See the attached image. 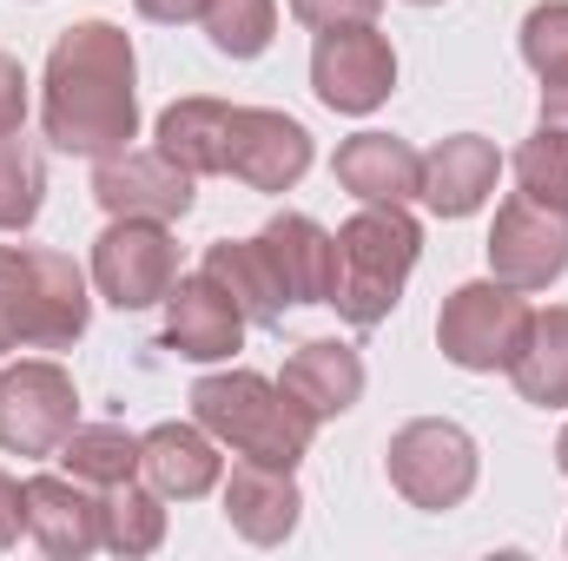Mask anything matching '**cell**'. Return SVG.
Here are the masks:
<instances>
[{
    "label": "cell",
    "instance_id": "obj_1",
    "mask_svg": "<svg viewBox=\"0 0 568 561\" xmlns=\"http://www.w3.org/2000/svg\"><path fill=\"white\" fill-rule=\"evenodd\" d=\"M140 60L113 20H80L53 40L40 73V126L73 159H113L140 140Z\"/></svg>",
    "mask_w": 568,
    "mask_h": 561
},
{
    "label": "cell",
    "instance_id": "obj_2",
    "mask_svg": "<svg viewBox=\"0 0 568 561\" xmlns=\"http://www.w3.org/2000/svg\"><path fill=\"white\" fill-rule=\"evenodd\" d=\"M192 422L219 449H232L245 462H272V469H297L311 456V436H317V417H304L278 384L258 377V370L199 377L192 384Z\"/></svg>",
    "mask_w": 568,
    "mask_h": 561
},
{
    "label": "cell",
    "instance_id": "obj_3",
    "mask_svg": "<svg viewBox=\"0 0 568 561\" xmlns=\"http://www.w3.org/2000/svg\"><path fill=\"white\" fill-rule=\"evenodd\" d=\"M424 258V232L404 205H364L337 225V284H331V304L344 324L357 330H377L397 304H404V284Z\"/></svg>",
    "mask_w": 568,
    "mask_h": 561
},
{
    "label": "cell",
    "instance_id": "obj_4",
    "mask_svg": "<svg viewBox=\"0 0 568 561\" xmlns=\"http://www.w3.org/2000/svg\"><path fill=\"white\" fill-rule=\"evenodd\" d=\"M87 272L47 245H0V350H67L87 337Z\"/></svg>",
    "mask_w": 568,
    "mask_h": 561
},
{
    "label": "cell",
    "instance_id": "obj_5",
    "mask_svg": "<svg viewBox=\"0 0 568 561\" xmlns=\"http://www.w3.org/2000/svg\"><path fill=\"white\" fill-rule=\"evenodd\" d=\"M529 290L503 278H476V284H456L436 310V350L456 364V370H509L523 337H529Z\"/></svg>",
    "mask_w": 568,
    "mask_h": 561
},
{
    "label": "cell",
    "instance_id": "obj_6",
    "mask_svg": "<svg viewBox=\"0 0 568 561\" xmlns=\"http://www.w3.org/2000/svg\"><path fill=\"white\" fill-rule=\"evenodd\" d=\"M384 469H390V489H397L410 509L443 516V509L469 502L483 456H476V436H469L463 422H449V417H417V422H404V429L390 436V449H384Z\"/></svg>",
    "mask_w": 568,
    "mask_h": 561
},
{
    "label": "cell",
    "instance_id": "obj_7",
    "mask_svg": "<svg viewBox=\"0 0 568 561\" xmlns=\"http://www.w3.org/2000/svg\"><path fill=\"white\" fill-rule=\"evenodd\" d=\"M311 93L331 106V113H377L390 93H397V53L390 40L377 33V20H351V27H317V47H311Z\"/></svg>",
    "mask_w": 568,
    "mask_h": 561
},
{
    "label": "cell",
    "instance_id": "obj_8",
    "mask_svg": "<svg viewBox=\"0 0 568 561\" xmlns=\"http://www.w3.org/2000/svg\"><path fill=\"white\" fill-rule=\"evenodd\" d=\"M80 422V390L53 357H27L0 370V449L7 456H60Z\"/></svg>",
    "mask_w": 568,
    "mask_h": 561
},
{
    "label": "cell",
    "instance_id": "obj_9",
    "mask_svg": "<svg viewBox=\"0 0 568 561\" xmlns=\"http://www.w3.org/2000/svg\"><path fill=\"white\" fill-rule=\"evenodd\" d=\"M179 284V245L159 218H113L93 238V290L113 310H145L165 304V290Z\"/></svg>",
    "mask_w": 568,
    "mask_h": 561
},
{
    "label": "cell",
    "instance_id": "obj_10",
    "mask_svg": "<svg viewBox=\"0 0 568 561\" xmlns=\"http://www.w3.org/2000/svg\"><path fill=\"white\" fill-rule=\"evenodd\" d=\"M483 252H489V278L516 284V290H549L568 272V212H549L529 192H516L496 205Z\"/></svg>",
    "mask_w": 568,
    "mask_h": 561
},
{
    "label": "cell",
    "instance_id": "obj_11",
    "mask_svg": "<svg viewBox=\"0 0 568 561\" xmlns=\"http://www.w3.org/2000/svg\"><path fill=\"white\" fill-rule=\"evenodd\" d=\"M192 185L199 178L185 165H172L159 145L152 152L126 145L113 159H93V198H100L106 218H159V225H172V218L192 212V198H199Z\"/></svg>",
    "mask_w": 568,
    "mask_h": 561
},
{
    "label": "cell",
    "instance_id": "obj_12",
    "mask_svg": "<svg viewBox=\"0 0 568 561\" xmlns=\"http://www.w3.org/2000/svg\"><path fill=\"white\" fill-rule=\"evenodd\" d=\"M225 172L252 192H291L311 172V133L278 106H232Z\"/></svg>",
    "mask_w": 568,
    "mask_h": 561
},
{
    "label": "cell",
    "instance_id": "obj_13",
    "mask_svg": "<svg viewBox=\"0 0 568 561\" xmlns=\"http://www.w3.org/2000/svg\"><path fill=\"white\" fill-rule=\"evenodd\" d=\"M245 344V310L205 278V272H179L165 290V350H179L185 364H225Z\"/></svg>",
    "mask_w": 568,
    "mask_h": 561
},
{
    "label": "cell",
    "instance_id": "obj_14",
    "mask_svg": "<svg viewBox=\"0 0 568 561\" xmlns=\"http://www.w3.org/2000/svg\"><path fill=\"white\" fill-rule=\"evenodd\" d=\"M496 172H503V152L483 140V133H449V140H436L424 152V185H417V198H424L436 218H469V212L489 205Z\"/></svg>",
    "mask_w": 568,
    "mask_h": 561
},
{
    "label": "cell",
    "instance_id": "obj_15",
    "mask_svg": "<svg viewBox=\"0 0 568 561\" xmlns=\"http://www.w3.org/2000/svg\"><path fill=\"white\" fill-rule=\"evenodd\" d=\"M27 536L53 561H80L100 549V489L73 476H27Z\"/></svg>",
    "mask_w": 568,
    "mask_h": 561
},
{
    "label": "cell",
    "instance_id": "obj_16",
    "mask_svg": "<svg viewBox=\"0 0 568 561\" xmlns=\"http://www.w3.org/2000/svg\"><path fill=\"white\" fill-rule=\"evenodd\" d=\"M278 390L304 410V417L331 422L364 397V357H357L351 344H337V337H311V344H297V350L284 357Z\"/></svg>",
    "mask_w": 568,
    "mask_h": 561
},
{
    "label": "cell",
    "instance_id": "obj_17",
    "mask_svg": "<svg viewBox=\"0 0 568 561\" xmlns=\"http://www.w3.org/2000/svg\"><path fill=\"white\" fill-rule=\"evenodd\" d=\"M140 476L165 496V502H199L219 489L225 456L199 422H159L140 436Z\"/></svg>",
    "mask_w": 568,
    "mask_h": 561
},
{
    "label": "cell",
    "instance_id": "obj_18",
    "mask_svg": "<svg viewBox=\"0 0 568 561\" xmlns=\"http://www.w3.org/2000/svg\"><path fill=\"white\" fill-rule=\"evenodd\" d=\"M331 172L357 205H410L424 185V152H410L397 133H357L337 145Z\"/></svg>",
    "mask_w": 568,
    "mask_h": 561
},
{
    "label": "cell",
    "instance_id": "obj_19",
    "mask_svg": "<svg viewBox=\"0 0 568 561\" xmlns=\"http://www.w3.org/2000/svg\"><path fill=\"white\" fill-rule=\"evenodd\" d=\"M304 516V496L291 482V469H272V462H239L225 476V522L252 542V549H278L291 542Z\"/></svg>",
    "mask_w": 568,
    "mask_h": 561
},
{
    "label": "cell",
    "instance_id": "obj_20",
    "mask_svg": "<svg viewBox=\"0 0 568 561\" xmlns=\"http://www.w3.org/2000/svg\"><path fill=\"white\" fill-rule=\"evenodd\" d=\"M258 245L278 265V284H284L291 304H331V284H337V232H324L304 212H278L258 232Z\"/></svg>",
    "mask_w": 568,
    "mask_h": 561
},
{
    "label": "cell",
    "instance_id": "obj_21",
    "mask_svg": "<svg viewBox=\"0 0 568 561\" xmlns=\"http://www.w3.org/2000/svg\"><path fill=\"white\" fill-rule=\"evenodd\" d=\"M199 272L245 310V324H278L284 310H291V297H284V284H278V265L265 258L258 238H219Z\"/></svg>",
    "mask_w": 568,
    "mask_h": 561
},
{
    "label": "cell",
    "instance_id": "obj_22",
    "mask_svg": "<svg viewBox=\"0 0 568 561\" xmlns=\"http://www.w3.org/2000/svg\"><path fill=\"white\" fill-rule=\"evenodd\" d=\"M225 133H232V106L225 100H205V93H185L159 113V152L172 165H185L192 178H212L225 172Z\"/></svg>",
    "mask_w": 568,
    "mask_h": 561
},
{
    "label": "cell",
    "instance_id": "obj_23",
    "mask_svg": "<svg viewBox=\"0 0 568 561\" xmlns=\"http://www.w3.org/2000/svg\"><path fill=\"white\" fill-rule=\"evenodd\" d=\"M509 384L536 410H568V304H549L529 317V337L509 364Z\"/></svg>",
    "mask_w": 568,
    "mask_h": 561
},
{
    "label": "cell",
    "instance_id": "obj_24",
    "mask_svg": "<svg viewBox=\"0 0 568 561\" xmlns=\"http://www.w3.org/2000/svg\"><path fill=\"white\" fill-rule=\"evenodd\" d=\"M165 542V496L152 489V482H113V489H100V549H113V555L140 561L152 555Z\"/></svg>",
    "mask_w": 568,
    "mask_h": 561
},
{
    "label": "cell",
    "instance_id": "obj_25",
    "mask_svg": "<svg viewBox=\"0 0 568 561\" xmlns=\"http://www.w3.org/2000/svg\"><path fill=\"white\" fill-rule=\"evenodd\" d=\"M60 462H67L73 482L113 489V482H133L140 476V436L120 429V422H73V436L60 442Z\"/></svg>",
    "mask_w": 568,
    "mask_h": 561
},
{
    "label": "cell",
    "instance_id": "obj_26",
    "mask_svg": "<svg viewBox=\"0 0 568 561\" xmlns=\"http://www.w3.org/2000/svg\"><path fill=\"white\" fill-rule=\"evenodd\" d=\"M47 205V159L20 133H0V232H27Z\"/></svg>",
    "mask_w": 568,
    "mask_h": 561
},
{
    "label": "cell",
    "instance_id": "obj_27",
    "mask_svg": "<svg viewBox=\"0 0 568 561\" xmlns=\"http://www.w3.org/2000/svg\"><path fill=\"white\" fill-rule=\"evenodd\" d=\"M199 20L225 60H258L278 40V0H205Z\"/></svg>",
    "mask_w": 568,
    "mask_h": 561
},
{
    "label": "cell",
    "instance_id": "obj_28",
    "mask_svg": "<svg viewBox=\"0 0 568 561\" xmlns=\"http://www.w3.org/2000/svg\"><path fill=\"white\" fill-rule=\"evenodd\" d=\"M516 185L549 205V212H568V133L556 126H536L529 140L516 145Z\"/></svg>",
    "mask_w": 568,
    "mask_h": 561
},
{
    "label": "cell",
    "instance_id": "obj_29",
    "mask_svg": "<svg viewBox=\"0 0 568 561\" xmlns=\"http://www.w3.org/2000/svg\"><path fill=\"white\" fill-rule=\"evenodd\" d=\"M523 60L542 86H568V0H536L523 13Z\"/></svg>",
    "mask_w": 568,
    "mask_h": 561
},
{
    "label": "cell",
    "instance_id": "obj_30",
    "mask_svg": "<svg viewBox=\"0 0 568 561\" xmlns=\"http://www.w3.org/2000/svg\"><path fill=\"white\" fill-rule=\"evenodd\" d=\"M284 7L304 27H351V20H377L384 0H284Z\"/></svg>",
    "mask_w": 568,
    "mask_h": 561
},
{
    "label": "cell",
    "instance_id": "obj_31",
    "mask_svg": "<svg viewBox=\"0 0 568 561\" xmlns=\"http://www.w3.org/2000/svg\"><path fill=\"white\" fill-rule=\"evenodd\" d=\"M27 126V73L13 53H0V133H20Z\"/></svg>",
    "mask_w": 568,
    "mask_h": 561
},
{
    "label": "cell",
    "instance_id": "obj_32",
    "mask_svg": "<svg viewBox=\"0 0 568 561\" xmlns=\"http://www.w3.org/2000/svg\"><path fill=\"white\" fill-rule=\"evenodd\" d=\"M20 536H27V482L0 469V549H13Z\"/></svg>",
    "mask_w": 568,
    "mask_h": 561
},
{
    "label": "cell",
    "instance_id": "obj_33",
    "mask_svg": "<svg viewBox=\"0 0 568 561\" xmlns=\"http://www.w3.org/2000/svg\"><path fill=\"white\" fill-rule=\"evenodd\" d=\"M145 20H159V27H185V20H199V7L205 0H133Z\"/></svg>",
    "mask_w": 568,
    "mask_h": 561
},
{
    "label": "cell",
    "instance_id": "obj_34",
    "mask_svg": "<svg viewBox=\"0 0 568 561\" xmlns=\"http://www.w3.org/2000/svg\"><path fill=\"white\" fill-rule=\"evenodd\" d=\"M542 126L568 133V86H542Z\"/></svg>",
    "mask_w": 568,
    "mask_h": 561
},
{
    "label": "cell",
    "instance_id": "obj_35",
    "mask_svg": "<svg viewBox=\"0 0 568 561\" xmlns=\"http://www.w3.org/2000/svg\"><path fill=\"white\" fill-rule=\"evenodd\" d=\"M556 469H562V476H568V429H562V436H556Z\"/></svg>",
    "mask_w": 568,
    "mask_h": 561
},
{
    "label": "cell",
    "instance_id": "obj_36",
    "mask_svg": "<svg viewBox=\"0 0 568 561\" xmlns=\"http://www.w3.org/2000/svg\"><path fill=\"white\" fill-rule=\"evenodd\" d=\"M410 7H443V0H410Z\"/></svg>",
    "mask_w": 568,
    "mask_h": 561
}]
</instances>
